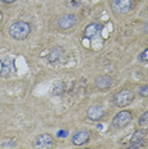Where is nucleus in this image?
<instances>
[{
    "mask_svg": "<svg viewBox=\"0 0 148 149\" xmlns=\"http://www.w3.org/2000/svg\"><path fill=\"white\" fill-rule=\"evenodd\" d=\"M132 120H133V115L129 111H121L112 118V126L115 129L125 127Z\"/></svg>",
    "mask_w": 148,
    "mask_h": 149,
    "instance_id": "3",
    "label": "nucleus"
},
{
    "mask_svg": "<svg viewBox=\"0 0 148 149\" xmlns=\"http://www.w3.org/2000/svg\"><path fill=\"white\" fill-rule=\"evenodd\" d=\"M148 123V111H146L142 116L139 117V124L140 125H143V124H147Z\"/></svg>",
    "mask_w": 148,
    "mask_h": 149,
    "instance_id": "17",
    "label": "nucleus"
},
{
    "mask_svg": "<svg viewBox=\"0 0 148 149\" xmlns=\"http://www.w3.org/2000/svg\"><path fill=\"white\" fill-rule=\"evenodd\" d=\"M139 94L142 97H148V84L147 86H143L142 88L139 89Z\"/></svg>",
    "mask_w": 148,
    "mask_h": 149,
    "instance_id": "18",
    "label": "nucleus"
},
{
    "mask_svg": "<svg viewBox=\"0 0 148 149\" xmlns=\"http://www.w3.org/2000/svg\"><path fill=\"white\" fill-rule=\"evenodd\" d=\"M134 100V93L129 89H123L120 91L114 97V103L117 107H125L128 104H130Z\"/></svg>",
    "mask_w": 148,
    "mask_h": 149,
    "instance_id": "2",
    "label": "nucleus"
},
{
    "mask_svg": "<svg viewBox=\"0 0 148 149\" xmlns=\"http://www.w3.org/2000/svg\"><path fill=\"white\" fill-rule=\"evenodd\" d=\"M1 65H3V70H1V75L8 77L9 74H12L14 72V63L12 61L9 57H5V59L1 60Z\"/></svg>",
    "mask_w": 148,
    "mask_h": 149,
    "instance_id": "9",
    "label": "nucleus"
},
{
    "mask_svg": "<svg viewBox=\"0 0 148 149\" xmlns=\"http://www.w3.org/2000/svg\"><path fill=\"white\" fill-rule=\"evenodd\" d=\"M147 9H148V8H147Z\"/></svg>",
    "mask_w": 148,
    "mask_h": 149,
    "instance_id": "24",
    "label": "nucleus"
},
{
    "mask_svg": "<svg viewBox=\"0 0 148 149\" xmlns=\"http://www.w3.org/2000/svg\"><path fill=\"white\" fill-rule=\"evenodd\" d=\"M111 84H112V78L109 75L101 77L96 80V87L100 88V89H105V88H109Z\"/></svg>",
    "mask_w": 148,
    "mask_h": 149,
    "instance_id": "11",
    "label": "nucleus"
},
{
    "mask_svg": "<svg viewBox=\"0 0 148 149\" xmlns=\"http://www.w3.org/2000/svg\"><path fill=\"white\" fill-rule=\"evenodd\" d=\"M144 31H146V32H148V23H147L146 26H144Z\"/></svg>",
    "mask_w": 148,
    "mask_h": 149,
    "instance_id": "22",
    "label": "nucleus"
},
{
    "mask_svg": "<svg viewBox=\"0 0 148 149\" xmlns=\"http://www.w3.org/2000/svg\"><path fill=\"white\" fill-rule=\"evenodd\" d=\"M103 113H105V111H103L100 106H92V107H89L88 112H87L88 117L91 118V120H93V121L100 120V118L103 116Z\"/></svg>",
    "mask_w": 148,
    "mask_h": 149,
    "instance_id": "10",
    "label": "nucleus"
},
{
    "mask_svg": "<svg viewBox=\"0 0 148 149\" xmlns=\"http://www.w3.org/2000/svg\"><path fill=\"white\" fill-rule=\"evenodd\" d=\"M147 134H148V129H147Z\"/></svg>",
    "mask_w": 148,
    "mask_h": 149,
    "instance_id": "23",
    "label": "nucleus"
},
{
    "mask_svg": "<svg viewBox=\"0 0 148 149\" xmlns=\"http://www.w3.org/2000/svg\"><path fill=\"white\" fill-rule=\"evenodd\" d=\"M112 10L117 14H125L132 9L133 0H112Z\"/></svg>",
    "mask_w": 148,
    "mask_h": 149,
    "instance_id": "4",
    "label": "nucleus"
},
{
    "mask_svg": "<svg viewBox=\"0 0 148 149\" xmlns=\"http://www.w3.org/2000/svg\"><path fill=\"white\" fill-rule=\"evenodd\" d=\"M88 139H89V131L83 129V130H78L73 135L72 141L74 145H82V144H84L86 141H88Z\"/></svg>",
    "mask_w": 148,
    "mask_h": 149,
    "instance_id": "8",
    "label": "nucleus"
},
{
    "mask_svg": "<svg viewBox=\"0 0 148 149\" xmlns=\"http://www.w3.org/2000/svg\"><path fill=\"white\" fill-rule=\"evenodd\" d=\"M63 57H64L63 50L60 49V47H55V49L51 51V54H50L49 59H50V61H58V60L63 59Z\"/></svg>",
    "mask_w": 148,
    "mask_h": 149,
    "instance_id": "12",
    "label": "nucleus"
},
{
    "mask_svg": "<svg viewBox=\"0 0 148 149\" xmlns=\"http://www.w3.org/2000/svg\"><path fill=\"white\" fill-rule=\"evenodd\" d=\"M9 33L17 41L26 40L28 35L31 33V24L27 22H15L13 23L9 28Z\"/></svg>",
    "mask_w": 148,
    "mask_h": 149,
    "instance_id": "1",
    "label": "nucleus"
},
{
    "mask_svg": "<svg viewBox=\"0 0 148 149\" xmlns=\"http://www.w3.org/2000/svg\"><path fill=\"white\" fill-rule=\"evenodd\" d=\"M3 1H5V3H13V1H15V0H3Z\"/></svg>",
    "mask_w": 148,
    "mask_h": 149,
    "instance_id": "21",
    "label": "nucleus"
},
{
    "mask_svg": "<svg viewBox=\"0 0 148 149\" xmlns=\"http://www.w3.org/2000/svg\"><path fill=\"white\" fill-rule=\"evenodd\" d=\"M68 135V131H59L58 133V136H66Z\"/></svg>",
    "mask_w": 148,
    "mask_h": 149,
    "instance_id": "20",
    "label": "nucleus"
},
{
    "mask_svg": "<svg viewBox=\"0 0 148 149\" xmlns=\"http://www.w3.org/2000/svg\"><path fill=\"white\" fill-rule=\"evenodd\" d=\"M139 59L142 60V61H148V49H146L144 51L140 54V56H139Z\"/></svg>",
    "mask_w": 148,
    "mask_h": 149,
    "instance_id": "19",
    "label": "nucleus"
},
{
    "mask_svg": "<svg viewBox=\"0 0 148 149\" xmlns=\"http://www.w3.org/2000/svg\"><path fill=\"white\" fill-rule=\"evenodd\" d=\"M1 147L3 148H13V147H15V141L13 140V139H8L5 143L1 144Z\"/></svg>",
    "mask_w": 148,
    "mask_h": 149,
    "instance_id": "15",
    "label": "nucleus"
},
{
    "mask_svg": "<svg viewBox=\"0 0 148 149\" xmlns=\"http://www.w3.org/2000/svg\"><path fill=\"white\" fill-rule=\"evenodd\" d=\"M77 23V17L74 14H65L58 21V26L60 29H70Z\"/></svg>",
    "mask_w": 148,
    "mask_h": 149,
    "instance_id": "6",
    "label": "nucleus"
},
{
    "mask_svg": "<svg viewBox=\"0 0 148 149\" xmlns=\"http://www.w3.org/2000/svg\"><path fill=\"white\" fill-rule=\"evenodd\" d=\"M101 29H102V26H101L100 23H97V22L89 23V24L86 27V29H84V37L86 38H88V40L93 38V37L97 36L101 32Z\"/></svg>",
    "mask_w": 148,
    "mask_h": 149,
    "instance_id": "7",
    "label": "nucleus"
},
{
    "mask_svg": "<svg viewBox=\"0 0 148 149\" xmlns=\"http://www.w3.org/2000/svg\"><path fill=\"white\" fill-rule=\"evenodd\" d=\"M35 147L36 148H52L54 147V139L50 134H41L35 139Z\"/></svg>",
    "mask_w": 148,
    "mask_h": 149,
    "instance_id": "5",
    "label": "nucleus"
},
{
    "mask_svg": "<svg viewBox=\"0 0 148 149\" xmlns=\"http://www.w3.org/2000/svg\"><path fill=\"white\" fill-rule=\"evenodd\" d=\"M63 92H64V84L61 82H58L54 84V89H52L54 94H61Z\"/></svg>",
    "mask_w": 148,
    "mask_h": 149,
    "instance_id": "13",
    "label": "nucleus"
},
{
    "mask_svg": "<svg viewBox=\"0 0 148 149\" xmlns=\"http://www.w3.org/2000/svg\"><path fill=\"white\" fill-rule=\"evenodd\" d=\"M144 147V140H139V141H133L129 145V148H142Z\"/></svg>",
    "mask_w": 148,
    "mask_h": 149,
    "instance_id": "16",
    "label": "nucleus"
},
{
    "mask_svg": "<svg viewBox=\"0 0 148 149\" xmlns=\"http://www.w3.org/2000/svg\"><path fill=\"white\" fill-rule=\"evenodd\" d=\"M144 136H146V131H143V130H138L137 133L133 135L132 141H139V140H144Z\"/></svg>",
    "mask_w": 148,
    "mask_h": 149,
    "instance_id": "14",
    "label": "nucleus"
}]
</instances>
